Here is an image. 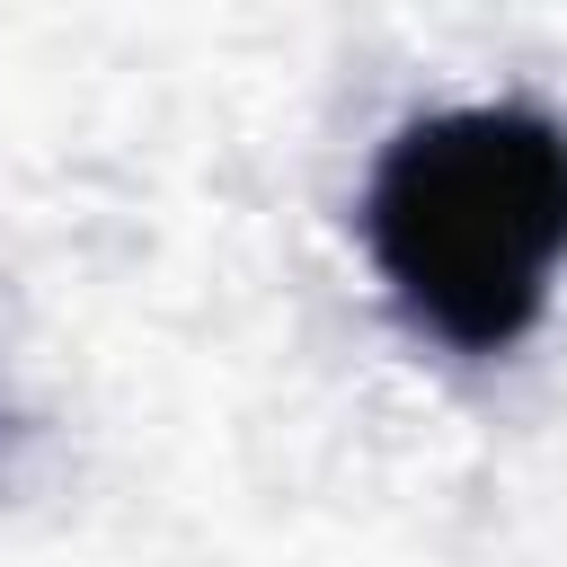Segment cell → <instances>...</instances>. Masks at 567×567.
<instances>
[{
	"instance_id": "1",
	"label": "cell",
	"mask_w": 567,
	"mask_h": 567,
	"mask_svg": "<svg viewBox=\"0 0 567 567\" xmlns=\"http://www.w3.org/2000/svg\"><path fill=\"white\" fill-rule=\"evenodd\" d=\"M363 239L425 337L514 346L567 257V124L514 97L416 115L372 168Z\"/></svg>"
}]
</instances>
